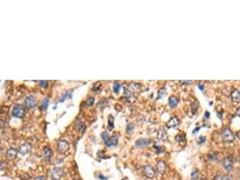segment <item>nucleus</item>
Instances as JSON below:
<instances>
[{
	"instance_id": "f257e3e1",
	"label": "nucleus",
	"mask_w": 240,
	"mask_h": 180,
	"mask_svg": "<svg viewBox=\"0 0 240 180\" xmlns=\"http://www.w3.org/2000/svg\"><path fill=\"white\" fill-rule=\"evenodd\" d=\"M101 136L102 139L103 140L105 144L107 147L115 146L118 144V137L117 136H114L111 137L106 132H103L102 133Z\"/></svg>"
},
{
	"instance_id": "f03ea898",
	"label": "nucleus",
	"mask_w": 240,
	"mask_h": 180,
	"mask_svg": "<svg viewBox=\"0 0 240 180\" xmlns=\"http://www.w3.org/2000/svg\"><path fill=\"white\" fill-rule=\"evenodd\" d=\"M222 137L223 141L226 143H231L235 139L233 132L228 128H225L222 131Z\"/></svg>"
},
{
	"instance_id": "7ed1b4c3",
	"label": "nucleus",
	"mask_w": 240,
	"mask_h": 180,
	"mask_svg": "<svg viewBox=\"0 0 240 180\" xmlns=\"http://www.w3.org/2000/svg\"><path fill=\"white\" fill-rule=\"evenodd\" d=\"M63 175V170L61 167H54L51 172V178L52 180H60Z\"/></svg>"
},
{
	"instance_id": "20e7f679",
	"label": "nucleus",
	"mask_w": 240,
	"mask_h": 180,
	"mask_svg": "<svg viewBox=\"0 0 240 180\" xmlns=\"http://www.w3.org/2000/svg\"><path fill=\"white\" fill-rule=\"evenodd\" d=\"M12 114L14 117L19 118H22L25 114V109L22 105H16L12 111Z\"/></svg>"
},
{
	"instance_id": "39448f33",
	"label": "nucleus",
	"mask_w": 240,
	"mask_h": 180,
	"mask_svg": "<svg viewBox=\"0 0 240 180\" xmlns=\"http://www.w3.org/2000/svg\"><path fill=\"white\" fill-rule=\"evenodd\" d=\"M70 148L69 144L66 141H59L57 143V148L61 154L66 153Z\"/></svg>"
},
{
	"instance_id": "423d86ee",
	"label": "nucleus",
	"mask_w": 240,
	"mask_h": 180,
	"mask_svg": "<svg viewBox=\"0 0 240 180\" xmlns=\"http://www.w3.org/2000/svg\"><path fill=\"white\" fill-rule=\"evenodd\" d=\"M233 163H234L233 160L230 157H227L223 160V166L225 169L227 170L228 172L232 171V170L234 169Z\"/></svg>"
},
{
	"instance_id": "0eeeda50",
	"label": "nucleus",
	"mask_w": 240,
	"mask_h": 180,
	"mask_svg": "<svg viewBox=\"0 0 240 180\" xmlns=\"http://www.w3.org/2000/svg\"><path fill=\"white\" fill-rule=\"evenodd\" d=\"M144 173L145 177L150 179L153 178L156 175V172H155L154 169L149 165H147L145 166L144 169Z\"/></svg>"
},
{
	"instance_id": "6e6552de",
	"label": "nucleus",
	"mask_w": 240,
	"mask_h": 180,
	"mask_svg": "<svg viewBox=\"0 0 240 180\" xmlns=\"http://www.w3.org/2000/svg\"><path fill=\"white\" fill-rule=\"evenodd\" d=\"M43 158L46 163H49L51 162L52 157V149L49 147H46L43 150Z\"/></svg>"
},
{
	"instance_id": "1a4fd4ad",
	"label": "nucleus",
	"mask_w": 240,
	"mask_h": 180,
	"mask_svg": "<svg viewBox=\"0 0 240 180\" xmlns=\"http://www.w3.org/2000/svg\"><path fill=\"white\" fill-rule=\"evenodd\" d=\"M31 145L28 143H26L24 145H22L19 148V153H21L22 155L25 156L27 154H28L31 150Z\"/></svg>"
},
{
	"instance_id": "9d476101",
	"label": "nucleus",
	"mask_w": 240,
	"mask_h": 180,
	"mask_svg": "<svg viewBox=\"0 0 240 180\" xmlns=\"http://www.w3.org/2000/svg\"><path fill=\"white\" fill-rule=\"evenodd\" d=\"M25 103L28 108H33L36 105V98L33 96H30L26 98Z\"/></svg>"
},
{
	"instance_id": "9b49d317",
	"label": "nucleus",
	"mask_w": 240,
	"mask_h": 180,
	"mask_svg": "<svg viewBox=\"0 0 240 180\" xmlns=\"http://www.w3.org/2000/svg\"><path fill=\"white\" fill-rule=\"evenodd\" d=\"M17 151L15 148L9 149L7 151L6 157L8 160H14L16 158L17 155Z\"/></svg>"
},
{
	"instance_id": "f8f14e48",
	"label": "nucleus",
	"mask_w": 240,
	"mask_h": 180,
	"mask_svg": "<svg viewBox=\"0 0 240 180\" xmlns=\"http://www.w3.org/2000/svg\"><path fill=\"white\" fill-rule=\"evenodd\" d=\"M166 169V165L164 161L160 160L157 163V171L160 174H163Z\"/></svg>"
},
{
	"instance_id": "ddd939ff",
	"label": "nucleus",
	"mask_w": 240,
	"mask_h": 180,
	"mask_svg": "<svg viewBox=\"0 0 240 180\" xmlns=\"http://www.w3.org/2000/svg\"><path fill=\"white\" fill-rule=\"evenodd\" d=\"M179 120L176 117H172L170 119L169 121L166 123V126L168 128H174L178 126Z\"/></svg>"
},
{
	"instance_id": "4468645a",
	"label": "nucleus",
	"mask_w": 240,
	"mask_h": 180,
	"mask_svg": "<svg viewBox=\"0 0 240 180\" xmlns=\"http://www.w3.org/2000/svg\"><path fill=\"white\" fill-rule=\"evenodd\" d=\"M149 141L146 139H139L136 142V146L137 148H143L149 144Z\"/></svg>"
},
{
	"instance_id": "2eb2a0df",
	"label": "nucleus",
	"mask_w": 240,
	"mask_h": 180,
	"mask_svg": "<svg viewBox=\"0 0 240 180\" xmlns=\"http://www.w3.org/2000/svg\"><path fill=\"white\" fill-rule=\"evenodd\" d=\"M178 103V100L175 96H171L169 98V105L171 108H175Z\"/></svg>"
},
{
	"instance_id": "dca6fc26",
	"label": "nucleus",
	"mask_w": 240,
	"mask_h": 180,
	"mask_svg": "<svg viewBox=\"0 0 240 180\" xmlns=\"http://www.w3.org/2000/svg\"><path fill=\"white\" fill-rule=\"evenodd\" d=\"M231 97L232 100L234 102L239 103V92L238 89H235L231 93Z\"/></svg>"
},
{
	"instance_id": "f3484780",
	"label": "nucleus",
	"mask_w": 240,
	"mask_h": 180,
	"mask_svg": "<svg viewBox=\"0 0 240 180\" xmlns=\"http://www.w3.org/2000/svg\"><path fill=\"white\" fill-rule=\"evenodd\" d=\"M114 118L112 116L110 115L108 118V128L111 130L112 129L114 128Z\"/></svg>"
},
{
	"instance_id": "a211bd4d",
	"label": "nucleus",
	"mask_w": 240,
	"mask_h": 180,
	"mask_svg": "<svg viewBox=\"0 0 240 180\" xmlns=\"http://www.w3.org/2000/svg\"><path fill=\"white\" fill-rule=\"evenodd\" d=\"M199 171L197 169L193 170V172H192V174H191L192 179L193 180H196L199 177Z\"/></svg>"
},
{
	"instance_id": "6ab92c4d",
	"label": "nucleus",
	"mask_w": 240,
	"mask_h": 180,
	"mask_svg": "<svg viewBox=\"0 0 240 180\" xmlns=\"http://www.w3.org/2000/svg\"><path fill=\"white\" fill-rule=\"evenodd\" d=\"M71 93H70V92H68V93H65L63 96H62V97L60 98V100H59V102H64L65 100H66V99H67V98H71Z\"/></svg>"
},
{
	"instance_id": "aec40b11",
	"label": "nucleus",
	"mask_w": 240,
	"mask_h": 180,
	"mask_svg": "<svg viewBox=\"0 0 240 180\" xmlns=\"http://www.w3.org/2000/svg\"><path fill=\"white\" fill-rule=\"evenodd\" d=\"M133 130H134V126H133V124H130L128 125V126L127 127V129H126V132L128 134H130L133 132Z\"/></svg>"
},
{
	"instance_id": "412c9836",
	"label": "nucleus",
	"mask_w": 240,
	"mask_h": 180,
	"mask_svg": "<svg viewBox=\"0 0 240 180\" xmlns=\"http://www.w3.org/2000/svg\"><path fill=\"white\" fill-rule=\"evenodd\" d=\"M121 89V85L119 84H116L114 86V91L115 93H118Z\"/></svg>"
},
{
	"instance_id": "4be33fe9",
	"label": "nucleus",
	"mask_w": 240,
	"mask_h": 180,
	"mask_svg": "<svg viewBox=\"0 0 240 180\" xmlns=\"http://www.w3.org/2000/svg\"><path fill=\"white\" fill-rule=\"evenodd\" d=\"M175 139H176V140H177V141L178 142H183V141H185L186 137H185V136H184V135H179L177 136Z\"/></svg>"
},
{
	"instance_id": "5701e85b",
	"label": "nucleus",
	"mask_w": 240,
	"mask_h": 180,
	"mask_svg": "<svg viewBox=\"0 0 240 180\" xmlns=\"http://www.w3.org/2000/svg\"><path fill=\"white\" fill-rule=\"evenodd\" d=\"M49 100L48 98H46L43 102L42 104V107L43 109H46L47 108L48 105H49Z\"/></svg>"
},
{
	"instance_id": "b1692460",
	"label": "nucleus",
	"mask_w": 240,
	"mask_h": 180,
	"mask_svg": "<svg viewBox=\"0 0 240 180\" xmlns=\"http://www.w3.org/2000/svg\"><path fill=\"white\" fill-rule=\"evenodd\" d=\"M94 102V98L90 97V98H89L87 100V102H86V105H87V106H91V105H93Z\"/></svg>"
},
{
	"instance_id": "393cba45",
	"label": "nucleus",
	"mask_w": 240,
	"mask_h": 180,
	"mask_svg": "<svg viewBox=\"0 0 240 180\" xmlns=\"http://www.w3.org/2000/svg\"><path fill=\"white\" fill-rule=\"evenodd\" d=\"M165 94V90L163 89H162L159 91L158 92V98H161L163 96H164Z\"/></svg>"
},
{
	"instance_id": "a878e982",
	"label": "nucleus",
	"mask_w": 240,
	"mask_h": 180,
	"mask_svg": "<svg viewBox=\"0 0 240 180\" xmlns=\"http://www.w3.org/2000/svg\"><path fill=\"white\" fill-rule=\"evenodd\" d=\"M7 166V163L6 162H0V170H4Z\"/></svg>"
},
{
	"instance_id": "bb28decb",
	"label": "nucleus",
	"mask_w": 240,
	"mask_h": 180,
	"mask_svg": "<svg viewBox=\"0 0 240 180\" xmlns=\"http://www.w3.org/2000/svg\"><path fill=\"white\" fill-rule=\"evenodd\" d=\"M205 140H206V137L205 136H200L197 141V143L199 144H203L205 141Z\"/></svg>"
},
{
	"instance_id": "cd10ccee",
	"label": "nucleus",
	"mask_w": 240,
	"mask_h": 180,
	"mask_svg": "<svg viewBox=\"0 0 240 180\" xmlns=\"http://www.w3.org/2000/svg\"><path fill=\"white\" fill-rule=\"evenodd\" d=\"M47 82L46 81H40L39 82V84L42 87H45L47 85Z\"/></svg>"
},
{
	"instance_id": "c85d7f7f",
	"label": "nucleus",
	"mask_w": 240,
	"mask_h": 180,
	"mask_svg": "<svg viewBox=\"0 0 240 180\" xmlns=\"http://www.w3.org/2000/svg\"><path fill=\"white\" fill-rule=\"evenodd\" d=\"M180 82H181L183 85H190L192 83V81H180Z\"/></svg>"
},
{
	"instance_id": "c756f323",
	"label": "nucleus",
	"mask_w": 240,
	"mask_h": 180,
	"mask_svg": "<svg viewBox=\"0 0 240 180\" xmlns=\"http://www.w3.org/2000/svg\"><path fill=\"white\" fill-rule=\"evenodd\" d=\"M34 180H46V178L43 176H40L36 178Z\"/></svg>"
},
{
	"instance_id": "7c9ffc66",
	"label": "nucleus",
	"mask_w": 240,
	"mask_h": 180,
	"mask_svg": "<svg viewBox=\"0 0 240 180\" xmlns=\"http://www.w3.org/2000/svg\"><path fill=\"white\" fill-rule=\"evenodd\" d=\"M213 180H223V178L220 175H217L215 177Z\"/></svg>"
},
{
	"instance_id": "2f4dec72",
	"label": "nucleus",
	"mask_w": 240,
	"mask_h": 180,
	"mask_svg": "<svg viewBox=\"0 0 240 180\" xmlns=\"http://www.w3.org/2000/svg\"><path fill=\"white\" fill-rule=\"evenodd\" d=\"M200 128H201V127H196L193 131V134H196V133H197L199 130H200Z\"/></svg>"
},
{
	"instance_id": "473e14b6",
	"label": "nucleus",
	"mask_w": 240,
	"mask_h": 180,
	"mask_svg": "<svg viewBox=\"0 0 240 180\" xmlns=\"http://www.w3.org/2000/svg\"><path fill=\"white\" fill-rule=\"evenodd\" d=\"M223 180H233L231 177H227V176L224 177H223Z\"/></svg>"
},
{
	"instance_id": "72a5a7b5",
	"label": "nucleus",
	"mask_w": 240,
	"mask_h": 180,
	"mask_svg": "<svg viewBox=\"0 0 240 180\" xmlns=\"http://www.w3.org/2000/svg\"><path fill=\"white\" fill-rule=\"evenodd\" d=\"M209 116H210L209 113L208 112H205V118L208 119V118H209Z\"/></svg>"
},
{
	"instance_id": "f704fd0d",
	"label": "nucleus",
	"mask_w": 240,
	"mask_h": 180,
	"mask_svg": "<svg viewBox=\"0 0 240 180\" xmlns=\"http://www.w3.org/2000/svg\"><path fill=\"white\" fill-rule=\"evenodd\" d=\"M199 88L201 89V90H204V86L203 85H202V84H200V85H199Z\"/></svg>"
},
{
	"instance_id": "c9c22d12",
	"label": "nucleus",
	"mask_w": 240,
	"mask_h": 180,
	"mask_svg": "<svg viewBox=\"0 0 240 180\" xmlns=\"http://www.w3.org/2000/svg\"><path fill=\"white\" fill-rule=\"evenodd\" d=\"M200 180H207V179H205V178H202V179H200Z\"/></svg>"
},
{
	"instance_id": "e433bc0d",
	"label": "nucleus",
	"mask_w": 240,
	"mask_h": 180,
	"mask_svg": "<svg viewBox=\"0 0 240 180\" xmlns=\"http://www.w3.org/2000/svg\"><path fill=\"white\" fill-rule=\"evenodd\" d=\"M122 180H127V179H123Z\"/></svg>"
},
{
	"instance_id": "4c0bfd02",
	"label": "nucleus",
	"mask_w": 240,
	"mask_h": 180,
	"mask_svg": "<svg viewBox=\"0 0 240 180\" xmlns=\"http://www.w3.org/2000/svg\"><path fill=\"white\" fill-rule=\"evenodd\" d=\"M73 180H76V179H73Z\"/></svg>"
}]
</instances>
